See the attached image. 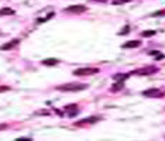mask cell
Returning a JSON list of instances; mask_svg holds the SVG:
<instances>
[{"mask_svg": "<svg viewBox=\"0 0 165 141\" xmlns=\"http://www.w3.org/2000/svg\"><path fill=\"white\" fill-rule=\"evenodd\" d=\"M20 44V40L18 38H14V40H11V41H9V42H6V44H3L1 47H0V49L1 51H7V49H13V48H16L17 45Z\"/></svg>", "mask_w": 165, "mask_h": 141, "instance_id": "6", "label": "cell"}, {"mask_svg": "<svg viewBox=\"0 0 165 141\" xmlns=\"http://www.w3.org/2000/svg\"><path fill=\"white\" fill-rule=\"evenodd\" d=\"M140 45H141V41L134 40V41H127V42H124L123 45H122V48L130 49V48H137V47H140Z\"/></svg>", "mask_w": 165, "mask_h": 141, "instance_id": "8", "label": "cell"}, {"mask_svg": "<svg viewBox=\"0 0 165 141\" xmlns=\"http://www.w3.org/2000/svg\"><path fill=\"white\" fill-rule=\"evenodd\" d=\"M151 16H153V17H161V16H165V9H164V10H160V11L153 13Z\"/></svg>", "mask_w": 165, "mask_h": 141, "instance_id": "15", "label": "cell"}, {"mask_svg": "<svg viewBox=\"0 0 165 141\" xmlns=\"http://www.w3.org/2000/svg\"><path fill=\"white\" fill-rule=\"evenodd\" d=\"M86 10H87V7L83 4H75V6H69L65 9L66 13H72V14H81V13H85Z\"/></svg>", "mask_w": 165, "mask_h": 141, "instance_id": "3", "label": "cell"}, {"mask_svg": "<svg viewBox=\"0 0 165 141\" xmlns=\"http://www.w3.org/2000/svg\"><path fill=\"white\" fill-rule=\"evenodd\" d=\"M155 35V31L154 30H147V31H143L141 33V37H153Z\"/></svg>", "mask_w": 165, "mask_h": 141, "instance_id": "14", "label": "cell"}, {"mask_svg": "<svg viewBox=\"0 0 165 141\" xmlns=\"http://www.w3.org/2000/svg\"><path fill=\"white\" fill-rule=\"evenodd\" d=\"M97 72H99L97 68H79V69L74 70V75L75 76H87V75H95Z\"/></svg>", "mask_w": 165, "mask_h": 141, "instance_id": "2", "label": "cell"}, {"mask_svg": "<svg viewBox=\"0 0 165 141\" xmlns=\"http://www.w3.org/2000/svg\"><path fill=\"white\" fill-rule=\"evenodd\" d=\"M130 76V73H116L114 76H113V79L114 80H117V82H123L126 78H128Z\"/></svg>", "mask_w": 165, "mask_h": 141, "instance_id": "10", "label": "cell"}, {"mask_svg": "<svg viewBox=\"0 0 165 141\" xmlns=\"http://www.w3.org/2000/svg\"><path fill=\"white\" fill-rule=\"evenodd\" d=\"M102 117H96V116H92V117H87V119H83V120H79V121H76L75 123V126H86V124H93V123H96V121H99Z\"/></svg>", "mask_w": 165, "mask_h": 141, "instance_id": "5", "label": "cell"}, {"mask_svg": "<svg viewBox=\"0 0 165 141\" xmlns=\"http://www.w3.org/2000/svg\"><path fill=\"white\" fill-rule=\"evenodd\" d=\"M124 83L123 82H117V83H114L113 86H112V92H116V90H120V89H123Z\"/></svg>", "mask_w": 165, "mask_h": 141, "instance_id": "12", "label": "cell"}, {"mask_svg": "<svg viewBox=\"0 0 165 141\" xmlns=\"http://www.w3.org/2000/svg\"><path fill=\"white\" fill-rule=\"evenodd\" d=\"M128 30H130V26H126V27H124V28L120 31V33H119V34L123 35V34H126V33H128Z\"/></svg>", "mask_w": 165, "mask_h": 141, "instance_id": "17", "label": "cell"}, {"mask_svg": "<svg viewBox=\"0 0 165 141\" xmlns=\"http://www.w3.org/2000/svg\"><path fill=\"white\" fill-rule=\"evenodd\" d=\"M133 0H113V4H124V3H130Z\"/></svg>", "mask_w": 165, "mask_h": 141, "instance_id": "16", "label": "cell"}, {"mask_svg": "<svg viewBox=\"0 0 165 141\" xmlns=\"http://www.w3.org/2000/svg\"><path fill=\"white\" fill-rule=\"evenodd\" d=\"M155 72H158V68L157 67H145V68H141V69H137L134 70L133 73L134 75H153V73H155Z\"/></svg>", "mask_w": 165, "mask_h": 141, "instance_id": "4", "label": "cell"}, {"mask_svg": "<svg viewBox=\"0 0 165 141\" xmlns=\"http://www.w3.org/2000/svg\"><path fill=\"white\" fill-rule=\"evenodd\" d=\"M17 141H31V138H18Z\"/></svg>", "mask_w": 165, "mask_h": 141, "instance_id": "20", "label": "cell"}, {"mask_svg": "<svg viewBox=\"0 0 165 141\" xmlns=\"http://www.w3.org/2000/svg\"><path fill=\"white\" fill-rule=\"evenodd\" d=\"M65 110H66V111H68V110H71V111H72V113H71V116H74V114H75V113H76V111H78V109H76V106L74 105H71V106H65Z\"/></svg>", "mask_w": 165, "mask_h": 141, "instance_id": "13", "label": "cell"}, {"mask_svg": "<svg viewBox=\"0 0 165 141\" xmlns=\"http://www.w3.org/2000/svg\"><path fill=\"white\" fill-rule=\"evenodd\" d=\"M87 86L83 85V83H76V82H71V83H65V85H59L57 86L58 90L61 92H79V90H83L86 89Z\"/></svg>", "mask_w": 165, "mask_h": 141, "instance_id": "1", "label": "cell"}, {"mask_svg": "<svg viewBox=\"0 0 165 141\" xmlns=\"http://www.w3.org/2000/svg\"><path fill=\"white\" fill-rule=\"evenodd\" d=\"M10 14H14V10L13 9H10V7L0 9V16H10Z\"/></svg>", "mask_w": 165, "mask_h": 141, "instance_id": "11", "label": "cell"}, {"mask_svg": "<svg viewBox=\"0 0 165 141\" xmlns=\"http://www.w3.org/2000/svg\"><path fill=\"white\" fill-rule=\"evenodd\" d=\"M7 128V124H0V130H6Z\"/></svg>", "mask_w": 165, "mask_h": 141, "instance_id": "19", "label": "cell"}, {"mask_svg": "<svg viewBox=\"0 0 165 141\" xmlns=\"http://www.w3.org/2000/svg\"><path fill=\"white\" fill-rule=\"evenodd\" d=\"M57 64H59V59H55V58H47V59H44L42 61V65H57Z\"/></svg>", "mask_w": 165, "mask_h": 141, "instance_id": "9", "label": "cell"}, {"mask_svg": "<svg viewBox=\"0 0 165 141\" xmlns=\"http://www.w3.org/2000/svg\"><path fill=\"white\" fill-rule=\"evenodd\" d=\"M143 95L145 98H161V96H164L160 89H148V90H144Z\"/></svg>", "mask_w": 165, "mask_h": 141, "instance_id": "7", "label": "cell"}, {"mask_svg": "<svg viewBox=\"0 0 165 141\" xmlns=\"http://www.w3.org/2000/svg\"><path fill=\"white\" fill-rule=\"evenodd\" d=\"M7 90H10L9 86H0V93H1V92H7Z\"/></svg>", "mask_w": 165, "mask_h": 141, "instance_id": "18", "label": "cell"}]
</instances>
